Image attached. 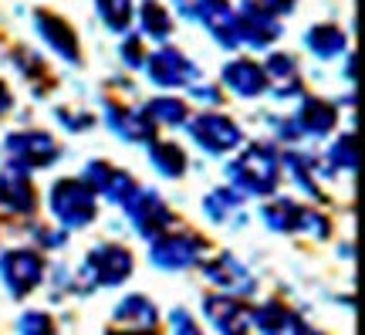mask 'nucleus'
I'll return each mask as SVG.
<instances>
[{"instance_id": "obj_1", "label": "nucleus", "mask_w": 365, "mask_h": 335, "mask_svg": "<svg viewBox=\"0 0 365 335\" xmlns=\"http://www.w3.org/2000/svg\"><path fill=\"white\" fill-rule=\"evenodd\" d=\"M227 176H230V190H237L240 196H267L281 180V159L274 146L254 142L227 166Z\"/></svg>"}, {"instance_id": "obj_2", "label": "nucleus", "mask_w": 365, "mask_h": 335, "mask_svg": "<svg viewBox=\"0 0 365 335\" xmlns=\"http://www.w3.org/2000/svg\"><path fill=\"white\" fill-rule=\"evenodd\" d=\"M132 274V254L122 244H98L88 251L85 264L78 268V291H95V288H112L122 284Z\"/></svg>"}, {"instance_id": "obj_3", "label": "nucleus", "mask_w": 365, "mask_h": 335, "mask_svg": "<svg viewBox=\"0 0 365 335\" xmlns=\"http://www.w3.org/2000/svg\"><path fill=\"white\" fill-rule=\"evenodd\" d=\"M48 206H51L54 220H61L65 227H88L98 214L91 186L78 176H65V180L54 183L51 194H48Z\"/></svg>"}, {"instance_id": "obj_4", "label": "nucleus", "mask_w": 365, "mask_h": 335, "mask_svg": "<svg viewBox=\"0 0 365 335\" xmlns=\"http://www.w3.org/2000/svg\"><path fill=\"white\" fill-rule=\"evenodd\" d=\"M4 156H7V166L14 169H44L51 166L54 159L61 156V146L54 142V136L41 129H21V132H11L4 139Z\"/></svg>"}, {"instance_id": "obj_5", "label": "nucleus", "mask_w": 365, "mask_h": 335, "mask_svg": "<svg viewBox=\"0 0 365 335\" xmlns=\"http://www.w3.org/2000/svg\"><path fill=\"white\" fill-rule=\"evenodd\" d=\"M44 278V258L38 251H27V247H11L0 254V281L11 291V298H24Z\"/></svg>"}, {"instance_id": "obj_6", "label": "nucleus", "mask_w": 365, "mask_h": 335, "mask_svg": "<svg viewBox=\"0 0 365 335\" xmlns=\"http://www.w3.org/2000/svg\"><path fill=\"white\" fill-rule=\"evenodd\" d=\"M186 132H190V139L210 156H223L244 142V132H240V126H237L234 119L217 116V112H200L196 119H190Z\"/></svg>"}, {"instance_id": "obj_7", "label": "nucleus", "mask_w": 365, "mask_h": 335, "mask_svg": "<svg viewBox=\"0 0 365 335\" xmlns=\"http://www.w3.org/2000/svg\"><path fill=\"white\" fill-rule=\"evenodd\" d=\"M261 217L274 234L304 231V234H314V237H325L328 234V220L322 217L318 210L301 206V204H294V200H274V204H264Z\"/></svg>"}, {"instance_id": "obj_8", "label": "nucleus", "mask_w": 365, "mask_h": 335, "mask_svg": "<svg viewBox=\"0 0 365 335\" xmlns=\"http://www.w3.org/2000/svg\"><path fill=\"white\" fill-rule=\"evenodd\" d=\"M207 254V241L200 234H159L153 241L149 258L163 271H186L200 264V258Z\"/></svg>"}, {"instance_id": "obj_9", "label": "nucleus", "mask_w": 365, "mask_h": 335, "mask_svg": "<svg viewBox=\"0 0 365 335\" xmlns=\"http://www.w3.org/2000/svg\"><path fill=\"white\" fill-rule=\"evenodd\" d=\"M145 71H149V81L159 85V89H180V85H193L200 81L196 75V65L173 44H163L159 51H153L145 58Z\"/></svg>"}, {"instance_id": "obj_10", "label": "nucleus", "mask_w": 365, "mask_h": 335, "mask_svg": "<svg viewBox=\"0 0 365 335\" xmlns=\"http://www.w3.org/2000/svg\"><path fill=\"white\" fill-rule=\"evenodd\" d=\"M122 206H125V214H129L132 227L143 234V237H149V241H156L159 234L173 224L170 206H166V200H163L156 190H135Z\"/></svg>"}, {"instance_id": "obj_11", "label": "nucleus", "mask_w": 365, "mask_h": 335, "mask_svg": "<svg viewBox=\"0 0 365 335\" xmlns=\"http://www.w3.org/2000/svg\"><path fill=\"white\" fill-rule=\"evenodd\" d=\"M277 38H281V21H277V17L264 14L261 7L250 4V0H244V4L237 7V41H240V48L247 44L254 51H264V48H271Z\"/></svg>"}, {"instance_id": "obj_12", "label": "nucleus", "mask_w": 365, "mask_h": 335, "mask_svg": "<svg viewBox=\"0 0 365 335\" xmlns=\"http://www.w3.org/2000/svg\"><path fill=\"white\" fill-rule=\"evenodd\" d=\"M85 183L91 186V194L105 196L108 204H125V200L139 190V183L132 180L125 169L112 166V163H105V159H91L88 166H85Z\"/></svg>"}, {"instance_id": "obj_13", "label": "nucleus", "mask_w": 365, "mask_h": 335, "mask_svg": "<svg viewBox=\"0 0 365 335\" xmlns=\"http://www.w3.org/2000/svg\"><path fill=\"white\" fill-rule=\"evenodd\" d=\"M203 309H207L210 322L217 325L220 335H257V329H254V311H250L240 298L207 295Z\"/></svg>"}, {"instance_id": "obj_14", "label": "nucleus", "mask_w": 365, "mask_h": 335, "mask_svg": "<svg viewBox=\"0 0 365 335\" xmlns=\"http://www.w3.org/2000/svg\"><path fill=\"white\" fill-rule=\"evenodd\" d=\"M34 27H38V34L44 38V44H48V48H51L58 58H65L68 65H81L78 34H75V27L68 24L61 14L34 11Z\"/></svg>"}, {"instance_id": "obj_15", "label": "nucleus", "mask_w": 365, "mask_h": 335, "mask_svg": "<svg viewBox=\"0 0 365 335\" xmlns=\"http://www.w3.org/2000/svg\"><path fill=\"white\" fill-rule=\"evenodd\" d=\"M105 126L125 142H153V136H156V126L143 116V109L108 102V99H105Z\"/></svg>"}, {"instance_id": "obj_16", "label": "nucleus", "mask_w": 365, "mask_h": 335, "mask_svg": "<svg viewBox=\"0 0 365 335\" xmlns=\"http://www.w3.org/2000/svg\"><path fill=\"white\" fill-rule=\"evenodd\" d=\"M203 274H207L220 291H227L230 298L250 295V291H254V278H250V271L244 268L237 258H230V254H220V258H213V261H203Z\"/></svg>"}, {"instance_id": "obj_17", "label": "nucleus", "mask_w": 365, "mask_h": 335, "mask_svg": "<svg viewBox=\"0 0 365 335\" xmlns=\"http://www.w3.org/2000/svg\"><path fill=\"white\" fill-rule=\"evenodd\" d=\"M291 122H294V129L301 136H328V132L339 126V109L331 102H325V99L308 95V99H301L298 112H294Z\"/></svg>"}, {"instance_id": "obj_18", "label": "nucleus", "mask_w": 365, "mask_h": 335, "mask_svg": "<svg viewBox=\"0 0 365 335\" xmlns=\"http://www.w3.org/2000/svg\"><path fill=\"white\" fill-rule=\"evenodd\" d=\"M0 206L11 210V214H34L38 206V196H34V186H31V176L24 169H0Z\"/></svg>"}, {"instance_id": "obj_19", "label": "nucleus", "mask_w": 365, "mask_h": 335, "mask_svg": "<svg viewBox=\"0 0 365 335\" xmlns=\"http://www.w3.org/2000/svg\"><path fill=\"white\" fill-rule=\"evenodd\" d=\"M264 81L277 99H291L301 89V68L294 61V54L287 51H271L264 61Z\"/></svg>"}, {"instance_id": "obj_20", "label": "nucleus", "mask_w": 365, "mask_h": 335, "mask_svg": "<svg viewBox=\"0 0 365 335\" xmlns=\"http://www.w3.org/2000/svg\"><path fill=\"white\" fill-rule=\"evenodd\" d=\"M223 85L240 95V99H257L267 91V81H264V68L257 61H250V58H234V61H227L223 65Z\"/></svg>"}, {"instance_id": "obj_21", "label": "nucleus", "mask_w": 365, "mask_h": 335, "mask_svg": "<svg viewBox=\"0 0 365 335\" xmlns=\"http://www.w3.org/2000/svg\"><path fill=\"white\" fill-rule=\"evenodd\" d=\"M115 322L125 325L129 332H153L159 322V309L145 295H125L115 305Z\"/></svg>"}, {"instance_id": "obj_22", "label": "nucleus", "mask_w": 365, "mask_h": 335, "mask_svg": "<svg viewBox=\"0 0 365 335\" xmlns=\"http://www.w3.org/2000/svg\"><path fill=\"white\" fill-rule=\"evenodd\" d=\"M210 38L217 41L220 48H240L237 41V7H230V0H213L203 14Z\"/></svg>"}, {"instance_id": "obj_23", "label": "nucleus", "mask_w": 365, "mask_h": 335, "mask_svg": "<svg viewBox=\"0 0 365 335\" xmlns=\"http://www.w3.org/2000/svg\"><path fill=\"white\" fill-rule=\"evenodd\" d=\"M304 44H308V51L314 54V58H339V54H345V44H349V38H345V31H341L339 24H314L304 31Z\"/></svg>"}, {"instance_id": "obj_24", "label": "nucleus", "mask_w": 365, "mask_h": 335, "mask_svg": "<svg viewBox=\"0 0 365 335\" xmlns=\"http://www.w3.org/2000/svg\"><path fill=\"white\" fill-rule=\"evenodd\" d=\"M143 116L153 122V126H186V119H190V105L176 99V95H159V99H149L143 105Z\"/></svg>"}, {"instance_id": "obj_25", "label": "nucleus", "mask_w": 365, "mask_h": 335, "mask_svg": "<svg viewBox=\"0 0 365 335\" xmlns=\"http://www.w3.org/2000/svg\"><path fill=\"white\" fill-rule=\"evenodd\" d=\"M207 217L217 220V224H230V220H240L244 217V196L230 190V186H217V190H210L207 200Z\"/></svg>"}, {"instance_id": "obj_26", "label": "nucleus", "mask_w": 365, "mask_h": 335, "mask_svg": "<svg viewBox=\"0 0 365 335\" xmlns=\"http://www.w3.org/2000/svg\"><path fill=\"white\" fill-rule=\"evenodd\" d=\"M139 24H143L145 34L153 41H159V44L173 34V17L159 0H143V7H139Z\"/></svg>"}, {"instance_id": "obj_27", "label": "nucleus", "mask_w": 365, "mask_h": 335, "mask_svg": "<svg viewBox=\"0 0 365 335\" xmlns=\"http://www.w3.org/2000/svg\"><path fill=\"white\" fill-rule=\"evenodd\" d=\"M149 159H153V166H156L163 176H170V180H176V176L186 173V153H182L180 146H173V142H156Z\"/></svg>"}, {"instance_id": "obj_28", "label": "nucleus", "mask_w": 365, "mask_h": 335, "mask_svg": "<svg viewBox=\"0 0 365 335\" xmlns=\"http://www.w3.org/2000/svg\"><path fill=\"white\" fill-rule=\"evenodd\" d=\"M95 11L102 17V24L115 34H125L132 24V0H95Z\"/></svg>"}, {"instance_id": "obj_29", "label": "nucleus", "mask_w": 365, "mask_h": 335, "mask_svg": "<svg viewBox=\"0 0 365 335\" xmlns=\"http://www.w3.org/2000/svg\"><path fill=\"white\" fill-rule=\"evenodd\" d=\"M328 163L341 173H355V136L352 132H341L335 146L328 149Z\"/></svg>"}, {"instance_id": "obj_30", "label": "nucleus", "mask_w": 365, "mask_h": 335, "mask_svg": "<svg viewBox=\"0 0 365 335\" xmlns=\"http://www.w3.org/2000/svg\"><path fill=\"white\" fill-rule=\"evenodd\" d=\"M17 332L21 335H54V322H51V315L31 309L17 319Z\"/></svg>"}, {"instance_id": "obj_31", "label": "nucleus", "mask_w": 365, "mask_h": 335, "mask_svg": "<svg viewBox=\"0 0 365 335\" xmlns=\"http://www.w3.org/2000/svg\"><path fill=\"white\" fill-rule=\"evenodd\" d=\"M145 58H149V54H145V48H143V38H139V34H125V38H122V61H125V68L135 71V68L145 65Z\"/></svg>"}, {"instance_id": "obj_32", "label": "nucleus", "mask_w": 365, "mask_h": 335, "mask_svg": "<svg viewBox=\"0 0 365 335\" xmlns=\"http://www.w3.org/2000/svg\"><path fill=\"white\" fill-rule=\"evenodd\" d=\"M54 116L61 119V122H65L71 132H81V129H88V126H91V116H88V112L68 109V105H58V109H54Z\"/></svg>"}, {"instance_id": "obj_33", "label": "nucleus", "mask_w": 365, "mask_h": 335, "mask_svg": "<svg viewBox=\"0 0 365 335\" xmlns=\"http://www.w3.org/2000/svg\"><path fill=\"white\" fill-rule=\"evenodd\" d=\"M170 325H173V335H203L200 332V325L190 319V311H182V309L170 311Z\"/></svg>"}, {"instance_id": "obj_34", "label": "nucleus", "mask_w": 365, "mask_h": 335, "mask_svg": "<svg viewBox=\"0 0 365 335\" xmlns=\"http://www.w3.org/2000/svg\"><path fill=\"white\" fill-rule=\"evenodd\" d=\"M173 4H176L180 17H186V21H203V14H207V7L213 0H173Z\"/></svg>"}, {"instance_id": "obj_35", "label": "nucleus", "mask_w": 365, "mask_h": 335, "mask_svg": "<svg viewBox=\"0 0 365 335\" xmlns=\"http://www.w3.org/2000/svg\"><path fill=\"white\" fill-rule=\"evenodd\" d=\"M190 95L203 105H220L223 102L220 89H217V85H203V81H193V85H190Z\"/></svg>"}, {"instance_id": "obj_36", "label": "nucleus", "mask_w": 365, "mask_h": 335, "mask_svg": "<svg viewBox=\"0 0 365 335\" xmlns=\"http://www.w3.org/2000/svg\"><path fill=\"white\" fill-rule=\"evenodd\" d=\"M250 4H257L264 14H271V17H284V14L294 11V4L298 0H250Z\"/></svg>"}, {"instance_id": "obj_37", "label": "nucleus", "mask_w": 365, "mask_h": 335, "mask_svg": "<svg viewBox=\"0 0 365 335\" xmlns=\"http://www.w3.org/2000/svg\"><path fill=\"white\" fill-rule=\"evenodd\" d=\"M11 109H14V95H11V89L0 81V116H7Z\"/></svg>"}, {"instance_id": "obj_38", "label": "nucleus", "mask_w": 365, "mask_h": 335, "mask_svg": "<svg viewBox=\"0 0 365 335\" xmlns=\"http://www.w3.org/2000/svg\"><path fill=\"white\" fill-rule=\"evenodd\" d=\"M301 335H322V332H314V329H301Z\"/></svg>"}, {"instance_id": "obj_39", "label": "nucleus", "mask_w": 365, "mask_h": 335, "mask_svg": "<svg viewBox=\"0 0 365 335\" xmlns=\"http://www.w3.org/2000/svg\"><path fill=\"white\" fill-rule=\"evenodd\" d=\"M129 335H143V332H129Z\"/></svg>"}]
</instances>
